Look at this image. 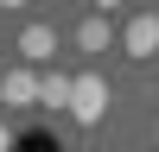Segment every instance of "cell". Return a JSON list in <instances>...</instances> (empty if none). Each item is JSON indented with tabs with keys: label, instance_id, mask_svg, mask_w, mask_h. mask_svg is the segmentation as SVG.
<instances>
[{
	"label": "cell",
	"instance_id": "cell-5",
	"mask_svg": "<svg viewBox=\"0 0 159 152\" xmlns=\"http://www.w3.org/2000/svg\"><path fill=\"white\" fill-rule=\"evenodd\" d=\"M108 13H89L83 25H76V51H89V57H102V51H108Z\"/></svg>",
	"mask_w": 159,
	"mask_h": 152
},
{
	"label": "cell",
	"instance_id": "cell-4",
	"mask_svg": "<svg viewBox=\"0 0 159 152\" xmlns=\"http://www.w3.org/2000/svg\"><path fill=\"white\" fill-rule=\"evenodd\" d=\"M0 101H7V108H32L38 101V76L32 70H7L0 76Z\"/></svg>",
	"mask_w": 159,
	"mask_h": 152
},
{
	"label": "cell",
	"instance_id": "cell-3",
	"mask_svg": "<svg viewBox=\"0 0 159 152\" xmlns=\"http://www.w3.org/2000/svg\"><path fill=\"white\" fill-rule=\"evenodd\" d=\"M19 57L32 63V70H38V63H51V57H57V25H45V19H32V25L19 32Z\"/></svg>",
	"mask_w": 159,
	"mask_h": 152
},
{
	"label": "cell",
	"instance_id": "cell-9",
	"mask_svg": "<svg viewBox=\"0 0 159 152\" xmlns=\"http://www.w3.org/2000/svg\"><path fill=\"white\" fill-rule=\"evenodd\" d=\"M0 76H7V63H0Z\"/></svg>",
	"mask_w": 159,
	"mask_h": 152
},
{
	"label": "cell",
	"instance_id": "cell-1",
	"mask_svg": "<svg viewBox=\"0 0 159 152\" xmlns=\"http://www.w3.org/2000/svg\"><path fill=\"white\" fill-rule=\"evenodd\" d=\"M70 114H76V127H96L102 114H108V82H102L96 70L70 76Z\"/></svg>",
	"mask_w": 159,
	"mask_h": 152
},
{
	"label": "cell",
	"instance_id": "cell-8",
	"mask_svg": "<svg viewBox=\"0 0 159 152\" xmlns=\"http://www.w3.org/2000/svg\"><path fill=\"white\" fill-rule=\"evenodd\" d=\"M153 139H159V120H153Z\"/></svg>",
	"mask_w": 159,
	"mask_h": 152
},
{
	"label": "cell",
	"instance_id": "cell-7",
	"mask_svg": "<svg viewBox=\"0 0 159 152\" xmlns=\"http://www.w3.org/2000/svg\"><path fill=\"white\" fill-rule=\"evenodd\" d=\"M7 146H13V133H7V127H0V152H7Z\"/></svg>",
	"mask_w": 159,
	"mask_h": 152
},
{
	"label": "cell",
	"instance_id": "cell-6",
	"mask_svg": "<svg viewBox=\"0 0 159 152\" xmlns=\"http://www.w3.org/2000/svg\"><path fill=\"white\" fill-rule=\"evenodd\" d=\"M38 101H45V108H70V76H64V70H45V76H38Z\"/></svg>",
	"mask_w": 159,
	"mask_h": 152
},
{
	"label": "cell",
	"instance_id": "cell-2",
	"mask_svg": "<svg viewBox=\"0 0 159 152\" xmlns=\"http://www.w3.org/2000/svg\"><path fill=\"white\" fill-rule=\"evenodd\" d=\"M121 51H127V57H140V63L153 57V51H159V13H134V19H127Z\"/></svg>",
	"mask_w": 159,
	"mask_h": 152
}]
</instances>
